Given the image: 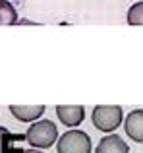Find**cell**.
Wrapping results in <instances>:
<instances>
[{"mask_svg": "<svg viewBox=\"0 0 143 153\" xmlns=\"http://www.w3.org/2000/svg\"><path fill=\"white\" fill-rule=\"evenodd\" d=\"M91 120H93V126L101 132H114L124 120V111H122L120 105H97L93 108V114H91Z\"/></svg>", "mask_w": 143, "mask_h": 153, "instance_id": "7a4b0ae2", "label": "cell"}, {"mask_svg": "<svg viewBox=\"0 0 143 153\" xmlns=\"http://www.w3.org/2000/svg\"><path fill=\"white\" fill-rule=\"evenodd\" d=\"M58 140V128L52 120H35L25 132V142L35 149H49Z\"/></svg>", "mask_w": 143, "mask_h": 153, "instance_id": "6da1fadb", "label": "cell"}, {"mask_svg": "<svg viewBox=\"0 0 143 153\" xmlns=\"http://www.w3.org/2000/svg\"><path fill=\"white\" fill-rule=\"evenodd\" d=\"M58 153H91V138L83 130H68L56 140Z\"/></svg>", "mask_w": 143, "mask_h": 153, "instance_id": "3957f363", "label": "cell"}, {"mask_svg": "<svg viewBox=\"0 0 143 153\" xmlns=\"http://www.w3.org/2000/svg\"><path fill=\"white\" fill-rule=\"evenodd\" d=\"M95 153H130V146L116 134H108L99 142Z\"/></svg>", "mask_w": 143, "mask_h": 153, "instance_id": "ba28073f", "label": "cell"}, {"mask_svg": "<svg viewBox=\"0 0 143 153\" xmlns=\"http://www.w3.org/2000/svg\"><path fill=\"white\" fill-rule=\"evenodd\" d=\"M21 142H25V134H14L6 126H0V153H21Z\"/></svg>", "mask_w": 143, "mask_h": 153, "instance_id": "8992f818", "label": "cell"}, {"mask_svg": "<svg viewBox=\"0 0 143 153\" xmlns=\"http://www.w3.org/2000/svg\"><path fill=\"white\" fill-rule=\"evenodd\" d=\"M56 116L64 126L75 128L85 120V108H83V105H58Z\"/></svg>", "mask_w": 143, "mask_h": 153, "instance_id": "277c9868", "label": "cell"}, {"mask_svg": "<svg viewBox=\"0 0 143 153\" xmlns=\"http://www.w3.org/2000/svg\"><path fill=\"white\" fill-rule=\"evenodd\" d=\"M128 23L130 25H143V0L136 2L128 10Z\"/></svg>", "mask_w": 143, "mask_h": 153, "instance_id": "30bf717a", "label": "cell"}, {"mask_svg": "<svg viewBox=\"0 0 143 153\" xmlns=\"http://www.w3.org/2000/svg\"><path fill=\"white\" fill-rule=\"evenodd\" d=\"M124 130L132 142L143 143V108L132 111L124 120Z\"/></svg>", "mask_w": 143, "mask_h": 153, "instance_id": "5b68a950", "label": "cell"}, {"mask_svg": "<svg viewBox=\"0 0 143 153\" xmlns=\"http://www.w3.org/2000/svg\"><path fill=\"white\" fill-rule=\"evenodd\" d=\"M21 153H43V151H39V149H35V147H31V149H23Z\"/></svg>", "mask_w": 143, "mask_h": 153, "instance_id": "8fae6325", "label": "cell"}, {"mask_svg": "<svg viewBox=\"0 0 143 153\" xmlns=\"http://www.w3.org/2000/svg\"><path fill=\"white\" fill-rule=\"evenodd\" d=\"M45 105H31V107H25V105H10V112L21 122H35L37 118H41L45 114Z\"/></svg>", "mask_w": 143, "mask_h": 153, "instance_id": "52a82bcc", "label": "cell"}, {"mask_svg": "<svg viewBox=\"0 0 143 153\" xmlns=\"http://www.w3.org/2000/svg\"><path fill=\"white\" fill-rule=\"evenodd\" d=\"M18 23V12L8 0H0V25H14Z\"/></svg>", "mask_w": 143, "mask_h": 153, "instance_id": "9c48e42d", "label": "cell"}]
</instances>
